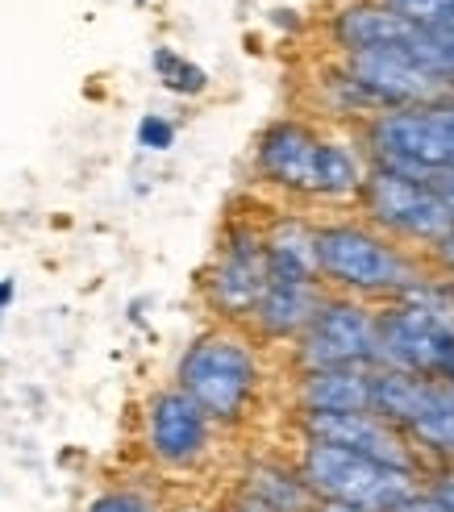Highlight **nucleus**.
<instances>
[{
  "instance_id": "nucleus-1",
  "label": "nucleus",
  "mask_w": 454,
  "mask_h": 512,
  "mask_svg": "<svg viewBox=\"0 0 454 512\" xmlns=\"http://www.w3.org/2000/svg\"><path fill=\"white\" fill-rule=\"evenodd\" d=\"M255 175L267 188L305 200H346L363 192V155L305 121H271L255 146Z\"/></svg>"
},
{
  "instance_id": "nucleus-2",
  "label": "nucleus",
  "mask_w": 454,
  "mask_h": 512,
  "mask_svg": "<svg viewBox=\"0 0 454 512\" xmlns=\"http://www.w3.org/2000/svg\"><path fill=\"white\" fill-rule=\"evenodd\" d=\"M180 388L217 429L242 425L259 392V354L238 325L205 329L175 363Z\"/></svg>"
},
{
  "instance_id": "nucleus-3",
  "label": "nucleus",
  "mask_w": 454,
  "mask_h": 512,
  "mask_svg": "<svg viewBox=\"0 0 454 512\" xmlns=\"http://www.w3.org/2000/svg\"><path fill=\"white\" fill-rule=\"evenodd\" d=\"M317 279L346 296H405L421 284V267L380 229L355 221H321L313 225Z\"/></svg>"
},
{
  "instance_id": "nucleus-4",
  "label": "nucleus",
  "mask_w": 454,
  "mask_h": 512,
  "mask_svg": "<svg viewBox=\"0 0 454 512\" xmlns=\"http://www.w3.org/2000/svg\"><path fill=\"white\" fill-rule=\"evenodd\" d=\"M454 354V292L421 279L396 296L388 313H375V367L405 375H442Z\"/></svg>"
},
{
  "instance_id": "nucleus-5",
  "label": "nucleus",
  "mask_w": 454,
  "mask_h": 512,
  "mask_svg": "<svg viewBox=\"0 0 454 512\" xmlns=\"http://www.w3.org/2000/svg\"><path fill=\"white\" fill-rule=\"evenodd\" d=\"M371 413L396 425L417 446V454H438L454 463V388L442 375L371 371Z\"/></svg>"
},
{
  "instance_id": "nucleus-6",
  "label": "nucleus",
  "mask_w": 454,
  "mask_h": 512,
  "mask_svg": "<svg viewBox=\"0 0 454 512\" xmlns=\"http://www.w3.org/2000/svg\"><path fill=\"white\" fill-rule=\"evenodd\" d=\"M296 471L317 500H334V504L367 508V512H388L396 500H405L413 488H421L417 475H405L396 467L375 463V458H363L330 442H313V438H305V446H300Z\"/></svg>"
},
{
  "instance_id": "nucleus-7",
  "label": "nucleus",
  "mask_w": 454,
  "mask_h": 512,
  "mask_svg": "<svg viewBox=\"0 0 454 512\" xmlns=\"http://www.w3.org/2000/svg\"><path fill=\"white\" fill-rule=\"evenodd\" d=\"M367 138L380 167L430 184L434 175L454 171V92L434 105L380 113L371 121Z\"/></svg>"
},
{
  "instance_id": "nucleus-8",
  "label": "nucleus",
  "mask_w": 454,
  "mask_h": 512,
  "mask_svg": "<svg viewBox=\"0 0 454 512\" xmlns=\"http://www.w3.org/2000/svg\"><path fill=\"white\" fill-rule=\"evenodd\" d=\"M359 200H363L371 225H380L384 238H392V242L438 246L454 229V217L446 209V200L434 192V184L388 171V167L367 171Z\"/></svg>"
},
{
  "instance_id": "nucleus-9",
  "label": "nucleus",
  "mask_w": 454,
  "mask_h": 512,
  "mask_svg": "<svg viewBox=\"0 0 454 512\" xmlns=\"http://www.w3.org/2000/svg\"><path fill=\"white\" fill-rule=\"evenodd\" d=\"M263 288H267L263 229L250 225V221H230L205 279H200L205 304L225 325H246L250 313H255L259 296H263Z\"/></svg>"
},
{
  "instance_id": "nucleus-10",
  "label": "nucleus",
  "mask_w": 454,
  "mask_h": 512,
  "mask_svg": "<svg viewBox=\"0 0 454 512\" xmlns=\"http://www.w3.org/2000/svg\"><path fill=\"white\" fill-rule=\"evenodd\" d=\"M300 371H334V367H375V313L363 300L325 296L317 304L305 334L296 338Z\"/></svg>"
},
{
  "instance_id": "nucleus-11",
  "label": "nucleus",
  "mask_w": 454,
  "mask_h": 512,
  "mask_svg": "<svg viewBox=\"0 0 454 512\" xmlns=\"http://www.w3.org/2000/svg\"><path fill=\"white\" fill-rule=\"evenodd\" d=\"M217 425L175 388H159L142 408V450L159 471L188 475L209 463Z\"/></svg>"
},
{
  "instance_id": "nucleus-12",
  "label": "nucleus",
  "mask_w": 454,
  "mask_h": 512,
  "mask_svg": "<svg viewBox=\"0 0 454 512\" xmlns=\"http://www.w3.org/2000/svg\"><path fill=\"white\" fill-rule=\"evenodd\" d=\"M346 84L367 105H388V109L434 105V100L454 92L450 75L405 55V50H359V55H346Z\"/></svg>"
},
{
  "instance_id": "nucleus-13",
  "label": "nucleus",
  "mask_w": 454,
  "mask_h": 512,
  "mask_svg": "<svg viewBox=\"0 0 454 512\" xmlns=\"http://www.w3.org/2000/svg\"><path fill=\"white\" fill-rule=\"evenodd\" d=\"M300 433L313 442L355 450V454L375 458V463H384V467L425 479V463H421L417 446L396 425H388L375 413H300Z\"/></svg>"
},
{
  "instance_id": "nucleus-14",
  "label": "nucleus",
  "mask_w": 454,
  "mask_h": 512,
  "mask_svg": "<svg viewBox=\"0 0 454 512\" xmlns=\"http://www.w3.org/2000/svg\"><path fill=\"white\" fill-rule=\"evenodd\" d=\"M334 42L346 50V55H359V50H405V55H413L421 63H430L434 71L450 75L434 34L417 30V25H409L405 17H396L384 5H350V9H342L334 17Z\"/></svg>"
},
{
  "instance_id": "nucleus-15",
  "label": "nucleus",
  "mask_w": 454,
  "mask_h": 512,
  "mask_svg": "<svg viewBox=\"0 0 454 512\" xmlns=\"http://www.w3.org/2000/svg\"><path fill=\"white\" fill-rule=\"evenodd\" d=\"M321 300H325V292L317 279H271L267 275V288L246 325H250V334L263 342H296L305 334V325L313 321Z\"/></svg>"
},
{
  "instance_id": "nucleus-16",
  "label": "nucleus",
  "mask_w": 454,
  "mask_h": 512,
  "mask_svg": "<svg viewBox=\"0 0 454 512\" xmlns=\"http://www.w3.org/2000/svg\"><path fill=\"white\" fill-rule=\"evenodd\" d=\"M371 371L363 367L300 371L296 383L300 413H371Z\"/></svg>"
},
{
  "instance_id": "nucleus-17",
  "label": "nucleus",
  "mask_w": 454,
  "mask_h": 512,
  "mask_svg": "<svg viewBox=\"0 0 454 512\" xmlns=\"http://www.w3.org/2000/svg\"><path fill=\"white\" fill-rule=\"evenodd\" d=\"M234 488L246 492L250 500L267 504L271 512H313L317 508V496L300 479L296 463H284V458H250Z\"/></svg>"
},
{
  "instance_id": "nucleus-18",
  "label": "nucleus",
  "mask_w": 454,
  "mask_h": 512,
  "mask_svg": "<svg viewBox=\"0 0 454 512\" xmlns=\"http://www.w3.org/2000/svg\"><path fill=\"white\" fill-rule=\"evenodd\" d=\"M263 250H267V275L271 279H317L313 221H305V217H275L263 229Z\"/></svg>"
},
{
  "instance_id": "nucleus-19",
  "label": "nucleus",
  "mask_w": 454,
  "mask_h": 512,
  "mask_svg": "<svg viewBox=\"0 0 454 512\" xmlns=\"http://www.w3.org/2000/svg\"><path fill=\"white\" fill-rule=\"evenodd\" d=\"M84 512H167V504L146 483H109L84 504Z\"/></svg>"
},
{
  "instance_id": "nucleus-20",
  "label": "nucleus",
  "mask_w": 454,
  "mask_h": 512,
  "mask_svg": "<svg viewBox=\"0 0 454 512\" xmlns=\"http://www.w3.org/2000/svg\"><path fill=\"white\" fill-rule=\"evenodd\" d=\"M155 75L163 80V88H171V92H180V96H200L209 88V75H205V67H196L192 59H184V55H175L171 46H159L155 50Z\"/></svg>"
},
{
  "instance_id": "nucleus-21",
  "label": "nucleus",
  "mask_w": 454,
  "mask_h": 512,
  "mask_svg": "<svg viewBox=\"0 0 454 512\" xmlns=\"http://www.w3.org/2000/svg\"><path fill=\"white\" fill-rule=\"evenodd\" d=\"M384 9H392L396 17H405L409 25L425 34H438L454 25V0H380Z\"/></svg>"
},
{
  "instance_id": "nucleus-22",
  "label": "nucleus",
  "mask_w": 454,
  "mask_h": 512,
  "mask_svg": "<svg viewBox=\"0 0 454 512\" xmlns=\"http://www.w3.org/2000/svg\"><path fill=\"white\" fill-rule=\"evenodd\" d=\"M138 146L142 150H155V155H163V150L175 146V121L159 117V113H146L138 121Z\"/></svg>"
},
{
  "instance_id": "nucleus-23",
  "label": "nucleus",
  "mask_w": 454,
  "mask_h": 512,
  "mask_svg": "<svg viewBox=\"0 0 454 512\" xmlns=\"http://www.w3.org/2000/svg\"><path fill=\"white\" fill-rule=\"evenodd\" d=\"M421 488L430 492L446 512H454V463H442L438 471H425L421 479Z\"/></svg>"
},
{
  "instance_id": "nucleus-24",
  "label": "nucleus",
  "mask_w": 454,
  "mask_h": 512,
  "mask_svg": "<svg viewBox=\"0 0 454 512\" xmlns=\"http://www.w3.org/2000/svg\"><path fill=\"white\" fill-rule=\"evenodd\" d=\"M388 512H446V508H442V504H438L430 492H425V488H413L405 500H396Z\"/></svg>"
},
{
  "instance_id": "nucleus-25",
  "label": "nucleus",
  "mask_w": 454,
  "mask_h": 512,
  "mask_svg": "<svg viewBox=\"0 0 454 512\" xmlns=\"http://www.w3.org/2000/svg\"><path fill=\"white\" fill-rule=\"evenodd\" d=\"M217 508H221V512H271L267 504L250 500V496H246V492H238V488H230V492H225V496L217 500Z\"/></svg>"
},
{
  "instance_id": "nucleus-26",
  "label": "nucleus",
  "mask_w": 454,
  "mask_h": 512,
  "mask_svg": "<svg viewBox=\"0 0 454 512\" xmlns=\"http://www.w3.org/2000/svg\"><path fill=\"white\" fill-rule=\"evenodd\" d=\"M434 42H438L442 59H446V67H450V75H454V25H450V30H438V34H434Z\"/></svg>"
},
{
  "instance_id": "nucleus-27",
  "label": "nucleus",
  "mask_w": 454,
  "mask_h": 512,
  "mask_svg": "<svg viewBox=\"0 0 454 512\" xmlns=\"http://www.w3.org/2000/svg\"><path fill=\"white\" fill-rule=\"evenodd\" d=\"M313 512H367V508H350V504H334V500H317Z\"/></svg>"
},
{
  "instance_id": "nucleus-28",
  "label": "nucleus",
  "mask_w": 454,
  "mask_h": 512,
  "mask_svg": "<svg viewBox=\"0 0 454 512\" xmlns=\"http://www.w3.org/2000/svg\"><path fill=\"white\" fill-rule=\"evenodd\" d=\"M9 300H13V279H0V313L9 309Z\"/></svg>"
},
{
  "instance_id": "nucleus-29",
  "label": "nucleus",
  "mask_w": 454,
  "mask_h": 512,
  "mask_svg": "<svg viewBox=\"0 0 454 512\" xmlns=\"http://www.w3.org/2000/svg\"><path fill=\"white\" fill-rule=\"evenodd\" d=\"M167 512H221L217 504H180V508H167Z\"/></svg>"
},
{
  "instance_id": "nucleus-30",
  "label": "nucleus",
  "mask_w": 454,
  "mask_h": 512,
  "mask_svg": "<svg viewBox=\"0 0 454 512\" xmlns=\"http://www.w3.org/2000/svg\"><path fill=\"white\" fill-rule=\"evenodd\" d=\"M442 379H446V383H450V388H454V354L446 358V367H442Z\"/></svg>"
},
{
  "instance_id": "nucleus-31",
  "label": "nucleus",
  "mask_w": 454,
  "mask_h": 512,
  "mask_svg": "<svg viewBox=\"0 0 454 512\" xmlns=\"http://www.w3.org/2000/svg\"><path fill=\"white\" fill-rule=\"evenodd\" d=\"M138 5H146V0H138Z\"/></svg>"
},
{
  "instance_id": "nucleus-32",
  "label": "nucleus",
  "mask_w": 454,
  "mask_h": 512,
  "mask_svg": "<svg viewBox=\"0 0 454 512\" xmlns=\"http://www.w3.org/2000/svg\"><path fill=\"white\" fill-rule=\"evenodd\" d=\"M450 292H454V288H450Z\"/></svg>"
}]
</instances>
